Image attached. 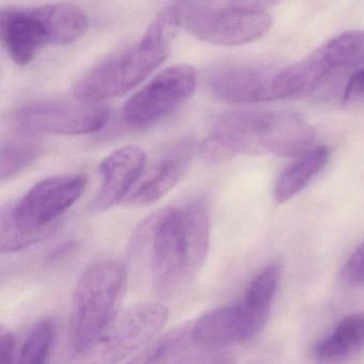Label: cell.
<instances>
[{
  "mask_svg": "<svg viewBox=\"0 0 364 364\" xmlns=\"http://www.w3.org/2000/svg\"><path fill=\"white\" fill-rule=\"evenodd\" d=\"M210 234L204 199L161 208L139 225L134 245L148 255L153 287L159 295H172L195 280L208 255Z\"/></svg>",
  "mask_w": 364,
  "mask_h": 364,
  "instance_id": "obj_1",
  "label": "cell"
},
{
  "mask_svg": "<svg viewBox=\"0 0 364 364\" xmlns=\"http://www.w3.org/2000/svg\"><path fill=\"white\" fill-rule=\"evenodd\" d=\"M315 134L300 114L272 110H237L217 119L201 152L208 161L272 154L301 156L312 150Z\"/></svg>",
  "mask_w": 364,
  "mask_h": 364,
  "instance_id": "obj_2",
  "label": "cell"
},
{
  "mask_svg": "<svg viewBox=\"0 0 364 364\" xmlns=\"http://www.w3.org/2000/svg\"><path fill=\"white\" fill-rule=\"evenodd\" d=\"M178 28L173 5L164 8L139 41L109 55L80 76L73 86L75 99L101 104L139 86L169 57Z\"/></svg>",
  "mask_w": 364,
  "mask_h": 364,
  "instance_id": "obj_3",
  "label": "cell"
},
{
  "mask_svg": "<svg viewBox=\"0 0 364 364\" xmlns=\"http://www.w3.org/2000/svg\"><path fill=\"white\" fill-rule=\"evenodd\" d=\"M87 178L82 174L53 176L33 185L22 198L0 213V250L16 252L53 233L59 219L82 198Z\"/></svg>",
  "mask_w": 364,
  "mask_h": 364,
  "instance_id": "obj_4",
  "label": "cell"
},
{
  "mask_svg": "<svg viewBox=\"0 0 364 364\" xmlns=\"http://www.w3.org/2000/svg\"><path fill=\"white\" fill-rule=\"evenodd\" d=\"M88 16L73 4L9 6L0 11V33L16 65H29L48 46L78 41L88 31Z\"/></svg>",
  "mask_w": 364,
  "mask_h": 364,
  "instance_id": "obj_5",
  "label": "cell"
},
{
  "mask_svg": "<svg viewBox=\"0 0 364 364\" xmlns=\"http://www.w3.org/2000/svg\"><path fill=\"white\" fill-rule=\"evenodd\" d=\"M267 3L181 1L173 4L178 26L214 46H240L263 38L272 24Z\"/></svg>",
  "mask_w": 364,
  "mask_h": 364,
  "instance_id": "obj_6",
  "label": "cell"
},
{
  "mask_svg": "<svg viewBox=\"0 0 364 364\" xmlns=\"http://www.w3.org/2000/svg\"><path fill=\"white\" fill-rule=\"evenodd\" d=\"M127 270L116 261H100L89 266L78 280L73 295L71 345L84 355L101 338L124 293Z\"/></svg>",
  "mask_w": 364,
  "mask_h": 364,
  "instance_id": "obj_7",
  "label": "cell"
},
{
  "mask_svg": "<svg viewBox=\"0 0 364 364\" xmlns=\"http://www.w3.org/2000/svg\"><path fill=\"white\" fill-rule=\"evenodd\" d=\"M364 63V31L340 33L308 57L276 73L274 100L289 99L312 92L334 74Z\"/></svg>",
  "mask_w": 364,
  "mask_h": 364,
  "instance_id": "obj_8",
  "label": "cell"
},
{
  "mask_svg": "<svg viewBox=\"0 0 364 364\" xmlns=\"http://www.w3.org/2000/svg\"><path fill=\"white\" fill-rule=\"evenodd\" d=\"M109 116L102 104L37 100L16 107L10 122L24 135L82 136L101 131Z\"/></svg>",
  "mask_w": 364,
  "mask_h": 364,
  "instance_id": "obj_9",
  "label": "cell"
},
{
  "mask_svg": "<svg viewBox=\"0 0 364 364\" xmlns=\"http://www.w3.org/2000/svg\"><path fill=\"white\" fill-rule=\"evenodd\" d=\"M169 311L159 302L132 306L112 319L82 364H118L153 340L167 323Z\"/></svg>",
  "mask_w": 364,
  "mask_h": 364,
  "instance_id": "obj_10",
  "label": "cell"
},
{
  "mask_svg": "<svg viewBox=\"0 0 364 364\" xmlns=\"http://www.w3.org/2000/svg\"><path fill=\"white\" fill-rule=\"evenodd\" d=\"M196 87L195 68L187 63L167 68L127 100L122 108V121L134 129L151 127L188 101Z\"/></svg>",
  "mask_w": 364,
  "mask_h": 364,
  "instance_id": "obj_11",
  "label": "cell"
},
{
  "mask_svg": "<svg viewBox=\"0 0 364 364\" xmlns=\"http://www.w3.org/2000/svg\"><path fill=\"white\" fill-rule=\"evenodd\" d=\"M197 151L198 144L193 138H184L168 146L152 165L144 169L124 203L144 206L159 201L186 176Z\"/></svg>",
  "mask_w": 364,
  "mask_h": 364,
  "instance_id": "obj_12",
  "label": "cell"
},
{
  "mask_svg": "<svg viewBox=\"0 0 364 364\" xmlns=\"http://www.w3.org/2000/svg\"><path fill=\"white\" fill-rule=\"evenodd\" d=\"M277 71L250 65H225L213 70L208 86L213 95L234 104L274 101Z\"/></svg>",
  "mask_w": 364,
  "mask_h": 364,
  "instance_id": "obj_13",
  "label": "cell"
},
{
  "mask_svg": "<svg viewBox=\"0 0 364 364\" xmlns=\"http://www.w3.org/2000/svg\"><path fill=\"white\" fill-rule=\"evenodd\" d=\"M146 153L134 144L110 153L100 165L101 186L92 201L95 212H105L127 199L146 169Z\"/></svg>",
  "mask_w": 364,
  "mask_h": 364,
  "instance_id": "obj_14",
  "label": "cell"
},
{
  "mask_svg": "<svg viewBox=\"0 0 364 364\" xmlns=\"http://www.w3.org/2000/svg\"><path fill=\"white\" fill-rule=\"evenodd\" d=\"M262 328L253 321L242 301L220 306L202 315L193 328L196 344L220 347L248 342Z\"/></svg>",
  "mask_w": 364,
  "mask_h": 364,
  "instance_id": "obj_15",
  "label": "cell"
},
{
  "mask_svg": "<svg viewBox=\"0 0 364 364\" xmlns=\"http://www.w3.org/2000/svg\"><path fill=\"white\" fill-rule=\"evenodd\" d=\"M364 348V312L343 317L336 327L314 348L315 357L323 362L348 359Z\"/></svg>",
  "mask_w": 364,
  "mask_h": 364,
  "instance_id": "obj_16",
  "label": "cell"
},
{
  "mask_svg": "<svg viewBox=\"0 0 364 364\" xmlns=\"http://www.w3.org/2000/svg\"><path fill=\"white\" fill-rule=\"evenodd\" d=\"M329 151L325 146L312 149L301 155L278 178L274 187V199L285 203L297 196L326 167Z\"/></svg>",
  "mask_w": 364,
  "mask_h": 364,
  "instance_id": "obj_17",
  "label": "cell"
},
{
  "mask_svg": "<svg viewBox=\"0 0 364 364\" xmlns=\"http://www.w3.org/2000/svg\"><path fill=\"white\" fill-rule=\"evenodd\" d=\"M281 268L278 264H269L257 274L245 294V306L253 315L267 321L280 280Z\"/></svg>",
  "mask_w": 364,
  "mask_h": 364,
  "instance_id": "obj_18",
  "label": "cell"
},
{
  "mask_svg": "<svg viewBox=\"0 0 364 364\" xmlns=\"http://www.w3.org/2000/svg\"><path fill=\"white\" fill-rule=\"evenodd\" d=\"M42 154L38 144L26 141H7L1 146V181L11 180L28 169Z\"/></svg>",
  "mask_w": 364,
  "mask_h": 364,
  "instance_id": "obj_19",
  "label": "cell"
},
{
  "mask_svg": "<svg viewBox=\"0 0 364 364\" xmlns=\"http://www.w3.org/2000/svg\"><path fill=\"white\" fill-rule=\"evenodd\" d=\"M55 338V327L50 319L33 326L21 348L16 364H46Z\"/></svg>",
  "mask_w": 364,
  "mask_h": 364,
  "instance_id": "obj_20",
  "label": "cell"
},
{
  "mask_svg": "<svg viewBox=\"0 0 364 364\" xmlns=\"http://www.w3.org/2000/svg\"><path fill=\"white\" fill-rule=\"evenodd\" d=\"M174 364H235V361L220 348L196 344L181 355Z\"/></svg>",
  "mask_w": 364,
  "mask_h": 364,
  "instance_id": "obj_21",
  "label": "cell"
},
{
  "mask_svg": "<svg viewBox=\"0 0 364 364\" xmlns=\"http://www.w3.org/2000/svg\"><path fill=\"white\" fill-rule=\"evenodd\" d=\"M180 341V336L170 334L165 338L144 349L141 353L136 355L133 359L125 364H161L167 358L169 353L176 348Z\"/></svg>",
  "mask_w": 364,
  "mask_h": 364,
  "instance_id": "obj_22",
  "label": "cell"
},
{
  "mask_svg": "<svg viewBox=\"0 0 364 364\" xmlns=\"http://www.w3.org/2000/svg\"><path fill=\"white\" fill-rule=\"evenodd\" d=\"M342 103L345 107L364 108V68L349 76L343 90Z\"/></svg>",
  "mask_w": 364,
  "mask_h": 364,
  "instance_id": "obj_23",
  "label": "cell"
},
{
  "mask_svg": "<svg viewBox=\"0 0 364 364\" xmlns=\"http://www.w3.org/2000/svg\"><path fill=\"white\" fill-rule=\"evenodd\" d=\"M341 277L350 287H364V242L351 253L343 266Z\"/></svg>",
  "mask_w": 364,
  "mask_h": 364,
  "instance_id": "obj_24",
  "label": "cell"
},
{
  "mask_svg": "<svg viewBox=\"0 0 364 364\" xmlns=\"http://www.w3.org/2000/svg\"><path fill=\"white\" fill-rule=\"evenodd\" d=\"M14 347V334L10 330L3 328L0 332V364H16Z\"/></svg>",
  "mask_w": 364,
  "mask_h": 364,
  "instance_id": "obj_25",
  "label": "cell"
}]
</instances>
